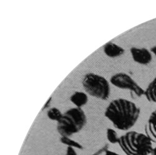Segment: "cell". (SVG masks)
Here are the masks:
<instances>
[{"label": "cell", "mask_w": 156, "mask_h": 155, "mask_svg": "<svg viewBox=\"0 0 156 155\" xmlns=\"http://www.w3.org/2000/svg\"><path fill=\"white\" fill-rule=\"evenodd\" d=\"M65 155H77L76 150L73 148L68 147L66 150V153Z\"/></svg>", "instance_id": "cell-14"}, {"label": "cell", "mask_w": 156, "mask_h": 155, "mask_svg": "<svg viewBox=\"0 0 156 155\" xmlns=\"http://www.w3.org/2000/svg\"><path fill=\"white\" fill-rule=\"evenodd\" d=\"M87 117L80 108H72L64 113L57 122V130L61 136L70 137L80 132L86 126Z\"/></svg>", "instance_id": "cell-3"}, {"label": "cell", "mask_w": 156, "mask_h": 155, "mask_svg": "<svg viewBox=\"0 0 156 155\" xmlns=\"http://www.w3.org/2000/svg\"><path fill=\"white\" fill-rule=\"evenodd\" d=\"M118 144L126 155H149L154 148L146 134L136 131L128 132L120 136Z\"/></svg>", "instance_id": "cell-2"}, {"label": "cell", "mask_w": 156, "mask_h": 155, "mask_svg": "<svg viewBox=\"0 0 156 155\" xmlns=\"http://www.w3.org/2000/svg\"><path fill=\"white\" fill-rule=\"evenodd\" d=\"M103 50L105 55L111 58H118L124 55L125 50L121 46L112 42H108L103 46Z\"/></svg>", "instance_id": "cell-8"}, {"label": "cell", "mask_w": 156, "mask_h": 155, "mask_svg": "<svg viewBox=\"0 0 156 155\" xmlns=\"http://www.w3.org/2000/svg\"><path fill=\"white\" fill-rule=\"evenodd\" d=\"M144 130L145 134L152 143H156V110L151 113L145 125Z\"/></svg>", "instance_id": "cell-7"}, {"label": "cell", "mask_w": 156, "mask_h": 155, "mask_svg": "<svg viewBox=\"0 0 156 155\" xmlns=\"http://www.w3.org/2000/svg\"><path fill=\"white\" fill-rule=\"evenodd\" d=\"M140 108L131 101L124 98L113 99L106 108L105 115L113 126L121 131H128L137 123Z\"/></svg>", "instance_id": "cell-1"}, {"label": "cell", "mask_w": 156, "mask_h": 155, "mask_svg": "<svg viewBox=\"0 0 156 155\" xmlns=\"http://www.w3.org/2000/svg\"><path fill=\"white\" fill-rule=\"evenodd\" d=\"M151 51L155 56H156V46L152 47L151 49Z\"/></svg>", "instance_id": "cell-17"}, {"label": "cell", "mask_w": 156, "mask_h": 155, "mask_svg": "<svg viewBox=\"0 0 156 155\" xmlns=\"http://www.w3.org/2000/svg\"><path fill=\"white\" fill-rule=\"evenodd\" d=\"M60 141L61 143H62L64 145H66L68 147L77 148V149H80V150L83 149V146H82L81 144H80L79 143V142L71 139L69 137L61 136Z\"/></svg>", "instance_id": "cell-11"}, {"label": "cell", "mask_w": 156, "mask_h": 155, "mask_svg": "<svg viewBox=\"0 0 156 155\" xmlns=\"http://www.w3.org/2000/svg\"><path fill=\"white\" fill-rule=\"evenodd\" d=\"M111 83L114 86L122 89H127L132 95L140 97L144 95V89H142L135 81L131 76L125 73H118L111 76Z\"/></svg>", "instance_id": "cell-5"}, {"label": "cell", "mask_w": 156, "mask_h": 155, "mask_svg": "<svg viewBox=\"0 0 156 155\" xmlns=\"http://www.w3.org/2000/svg\"><path fill=\"white\" fill-rule=\"evenodd\" d=\"M144 95L149 102L156 103V77L144 90Z\"/></svg>", "instance_id": "cell-10"}, {"label": "cell", "mask_w": 156, "mask_h": 155, "mask_svg": "<svg viewBox=\"0 0 156 155\" xmlns=\"http://www.w3.org/2000/svg\"><path fill=\"white\" fill-rule=\"evenodd\" d=\"M133 60L142 65H147L152 60V56L151 51L145 48L132 47L130 49Z\"/></svg>", "instance_id": "cell-6"}, {"label": "cell", "mask_w": 156, "mask_h": 155, "mask_svg": "<svg viewBox=\"0 0 156 155\" xmlns=\"http://www.w3.org/2000/svg\"><path fill=\"white\" fill-rule=\"evenodd\" d=\"M51 100H52V97H50V98L48 99V100L47 101V102L46 103V104H45V105H44V106L43 107L42 110H44V109H46V108H48L49 107V106H50V105H51Z\"/></svg>", "instance_id": "cell-15"}, {"label": "cell", "mask_w": 156, "mask_h": 155, "mask_svg": "<svg viewBox=\"0 0 156 155\" xmlns=\"http://www.w3.org/2000/svg\"><path fill=\"white\" fill-rule=\"evenodd\" d=\"M105 155H121V154H119L118 153L110 151V150H106L105 151Z\"/></svg>", "instance_id": "cell-16"}, {"label": "cell", "mask_w": 156, "mask_h": 155, "mask_svg": "<svg viewBox=\"0 0 156 155\" xmlns=\"http://www.w3.org/2000/svg\"><path fill=\"white\" fill-rule=\"evenodd\" d=\"M106 136L108 141L111 144H116L119 143V136L117 132L112 128H108L106 131Z\"/></svg>", "instance_id": "cell-13"}, {"label": "cell", "mask_w": 156, "mask_h": 155, "mask_svg": "<svg viewBox=\"0 0 156 155\" xmlns=\"http://www.w3.org/2000/svg\"><path fill=\"white\" fill-rule=\"evenodd\" d=\"M62 114L61 111L57 108L53 107L49 108L47 112V116L49 120L58 122L61 118Z\"/></svg>", "instance_id": "cell-12"}, {"label": "cell", "mask_w": 156, "mask_h": 155, "mask_svg": "<svg viewBox=\"0 0 156 155\" xmlns=\"http://www.w3.org/2000/svg\"><path fill=\"white\" fill-rule=\"evenodd\" d=\"M82 85L85 92L93 97L101 100H107L111 94L109 81L101 75L89 73L83 79Z\"/></svg>", "instance_id": "cell-4"}, {"label": "cell", "mask_w": 156, "mask_h": 155, "mask_svg": "<svg viewBox=\"0 0 156 155\" xmlns=\"http://www.w3.org/2000/svg\"><path fill=\"white\" fill-rule=\"evenodd\" d=\"M151 154V155H156V146L154 148H153V150H152Z\"/></svg>", "instance_id": "cell-18"}, {"label": "cell", "mask_w": 156, "mask_h": 155, "mask_svg": "<svg viewBox=\"0 0 156 155\" xmlns=\"http://www.w3.org/2000/svg\"><path fill=\"white\" fill-rule=\"evenodd\" d=\"M70 101L77 108H81L86 105L88 101V96L86 93L82 92H76L70 97Z\"/></svg>", "instance_id": "cell-9"}]
</instances>
